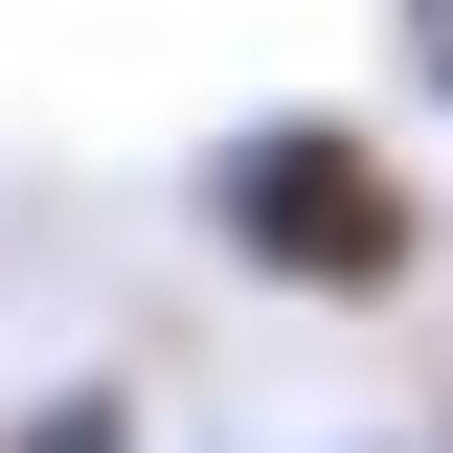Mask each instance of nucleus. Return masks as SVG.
<instances>
[{"label": "nucleus", "mask_w": 453, "mask_h": 453, "mask_svg": "<svg viewBox=\"0 0 453 453\" xmlns=\"http://www.w3.org/2000/svg\"><path fill=\"white\" fill-rule=\"evenodd\" d=\"M204 250L273 273V295H408L431 273V204H408V159L363 113H250L204 159Z\"/></svg>", "instance_id": "f257e3e1"}, {"label": "nucleus", "mask_w": 453, "mask_h": 453, "mask_svg": "<svg viewBox=\"0 0 453 453\" xmlns=\"http://www.w3.org/2000/svg\"><path fill=\"white\" fill-rule=\"evenodd\" d=\"M0 453H136V408H113V386H46V408H23Z\"/></svg>", "instance_id": "f03ea898"}]
</instances>
